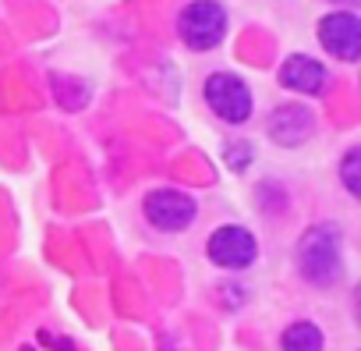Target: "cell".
I'll return each instance as SVG.
<instances>
[{
  "instance_id": "1",
  "label": "cell",
  "mask_w": 361,
  "mask_h": 351,
  "mask_svg": "<svg viewBox=\"0 0 361 351\" xmlns=\"http://www.w3.org/2000/svg\"><path fill=\"white\" fill-rule=\"evenodd\" d=\"M298 266L312 284H333L343 270V234L336 224H315L298 242Z\"/></svg>"
},
{
  "instance_id": "2",
  "label": "cell",
  "mask_w": 361,
  "mask_h": 351,
  "mask_svg": "<svg viewBox=\"0 0 361 351\" xmlns=\"http://www.w3.org/2000/svg\"><path fill=\"white\" fill-rule=\"evenodd\" d=\"M177 32L192 50H213L224 43L227 32V11L216 4V0H195L180 11L177 18Z\"/></svg>"
},
{
  "instance_id": "3",
  "label": "cell",
  "mask_w": 361,
  "mask_h": 351,
  "mask_svg": "<svg viewBox=\"0 0 361 351\" xmlns=\"http://www.w3.org/2000/svg\"><path fill=\"white\" fill-rule=\"evenodd\" d=\"M206 103L216 117H224L227 124H241L252 117V93L248 85L231 75V71H216L206 78Z\"/></svg>"
},
{
  "instance_id": "4",
  "label": "cell",
  "mask_w": 361,
  "mask_h": 351,
  "mask_svg": "<svg viewBox=\"0 0 361 351\" xmlns=\"http://www.w3.org/2000/svg\"><path fill=\"white\" fill-rule=\"evenodd\" d=\"M206 252H209V259H213L216 266H224V270H245V266H252V263L259 259V242H255L245 227L227 224V227L213 231Z\"/></svg>"
},
{
  "instance_id": "5",
  "label": "cell",
  "mask_w": 361,
  "mask_h": 351,
  "mask_svg": "<svg viewBox=\"0 0 361 351\" xmlns=\"http://www.w3.org/2000/svg\"><path fill=\"white\" fill-rule=\"evenodd\" d=\"M195 213H199L195 199L177 189H159L145 199V220L159 231H185L195 220Z\"/></svg>"
},
{
  "instance_id": "6",
  "label": "cell",
  "mask_w": 361,
  "mask_h": 351,
  "mask_svg": "<svg viewBox=\"0 0 361 351\" xmlns=\"http://www.w3.org/2000/svg\"><path fill=\"white\" fill-rule=\"evenodd\" d=\"M319 43L336 61H357V54H361V22L350 11H333L319 22Z\"/></svg>"
},
{
  "instance_id": "7",
  "label": "cell",
  "mask_w": 361,
  "mask_h": 351,
  "mask_svg": "<svg viewBox=\"0 0 361 351\" xmlns=\"http://www.w3.org/2000/svg\"><path fill=\"white\" fill-rule=\"evenodd\" d=\"M280 82H283L287 89H294V93L319 96L322 85H326V68H322L319 61H312V57L294 54V57L283 61V68H280Z\"/></svg>"
},
{
  "instance_id": "8",
  "label": "cell",
  "mask_w": 361,
  "mask_h": 351,
  "mask_svg": "<svg viewBox=\"0 0 361 351\" xmlns=\"http://www.w3.org/2000/svg\"><path fill=\"white\" fill-rule=\"evenodd\" d=\"M312 114L305 110V107H294V103H287V107H280L276 114H273V121H269V135L280 142V145H298L305 135H312Z\"/></svg>"
},
{
  "instance_id": "9",
  "label": "cell",
  "mask_w": 361,
  "mask_h": 351,
  "mask_svg": "<svg viewBox=\"0 0 361 351\" xmlns=\"http://www.w3.org/2000/svg\"><path fill=\"white\" fill-rule=\"evenodd\" d=\"M322 330L315 323H290L280 337V347L283 351H322Z\"/></svg>"
},
{
  "instance_id": "10",
  "label": "cell",
  "mask_w": 361,
  "mask_h": 351,
  "mask_svg": "<svg viewBox=\"0 0 361 351\" xmlns=\"http://www.w3.org/2000/svg\"><path fill=\"white\" fill-rule=\"evenodd\" d=\"M357 167H361V149L354 145V149H347V156H343V185H347V192L357 199L361 196V178H357Z\"/></svg>"
},
{
  "instance_id": "11",
  "label": "cell",
  "mask_w": 361,
  "mask_h": 351,
  "mask_svg": "<svg viewBox=\"0 0 361 351\" xmlns=\"http://www.w3.org/2000/svg\"><path fill=\"white\" fill-rule=\"evenodd\" d=\"M234 145H238V149H231L227 160H231V167L238 170V167H245V163L252 160V149H248V142H234Z\"/></svg>"
}]
</instances>
